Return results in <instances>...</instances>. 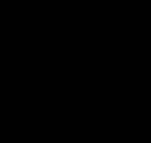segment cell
<instances>
[{
	"mask_svg": "<svg viewBox=\"0 0 151 143\" xmlns=\"http://www.w3.org/2000/svg\"><path fill=\"white\" fill-rule=\"evenodd\" d=\"M42 1L43 0H29L28 5H29L30 10H40L42 11Z\"/></svg>",
	"mask_w": 151,
	"mask_h": 143,
	"instance_id": "1",
	"label": "cell"
},
{
	"mask_svg": "<svg viewBox=\"0 0 151 143\" xmlns=\"http://www.w3.org/2000/svg\"><path fill=\"white\" fill-rule=\"evenodd\" d=\"M52 5H53V1H52V0H43V1H42V11L49 10Z\"/></svg>",
	"mask_w": 151,
	"mask_h": 143,
	"instance_id": "2",
	"label": "cell"
},
{
	"mask_svg": "<svg viewBox=\"0 0 151 143\" xmlns=\"http://www.w3.org/2000/svg\"><path fill=\"white\" fill-rule=\"evenodd\" d=\"M3 6H4V10L9 11V10H10V1H9V0H4V1H3Z\"/></svg>",
	"mask_w": 151,
	"mask_h": 143,
	"instance_id": "3",
	"label": "cell"
}]
</instances>
